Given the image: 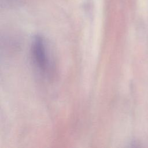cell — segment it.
I'll use <instances>...</instances> for the list:
<instances>
[{
    "label": "cell",
    "instance_id": "obj_1",
    "mask_svg": "<svg viewBox=\"0 0 148 148\" xmlns=\"http://www.w3.org/2000/svg\"><path fill=\"white\" fill-rule=\"evenodd\" d=\"M32 53L35 65L40 71L46 72L49 69V60L45 41L40 37L38 36L34 39L32 46Z\"/></svg>",
    "mask_w": 148,
    "mask_h": 148
}]
</instances>
